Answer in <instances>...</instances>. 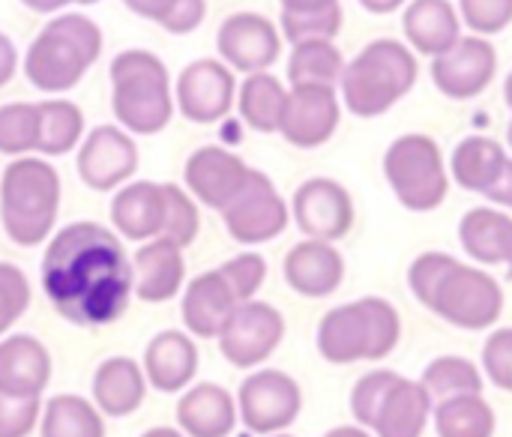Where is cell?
I'll return each mask as SVG.
<instances>
[{
  "label": "cell",
  "instance_id": "1f68e13d",
  "mask_svg": "<svg viewBox=\"0 0 512 437\" xmlns=\"http://www.w3.org/2000/svg\"><path fill=\"white\" fill-rule=\"evenodd\" d=\"M435 432L438 437H492L495 411L480 393L441 399L435 408Z\"/></svg>",
  "mask_w": 512,
  "mask_h": 437
},
{
  "label": "cell",
  "instance_id": "7dc6e473",
  "mask_svg": "<svg viewBox=\"0 0 512 437\" xmlns=\"http://www.w3.org/2000/svg\"><path fill=\"white\" fill-rule=\"evenodd\" d=\"M123 3H126L129 12H135V15L147 18V21H156V24H162V18L174 6V0H123Z\"/></svg>",
  "mask_w": 512,
  "mask_h": 437
},
{
  "label": "cell",
  "instance_id": "8d00e7d4",
  "mask_svg": "<svg viewBox=\"0 0 512 437\" xmlns=\"http://www.w3.org/2000/svg\"><path fill=\"white\" fill-rule=\"evenodd\" d=\"M39 150V102L0 105V153L27 156Z\"/></svg>",
  "mask_w": 512,
  "mask_h": 437
},
{
  "label": "cell",
  "instance_id": "9f6ffc18",
  "mask_svg": "<svg viewBox=\"0 0 512 437\" xmlns=\"http://www.w3.org/2000/svg\"><path fill=\"white\" fill-rule=\"evenodd\" d=\"M504 96H507V105L512 108V72L507 75V81H504Z\"/></svg>",
  "mask_w": 512,
  "mask_h": 437
},
{
  "label": "cell",
  "instance_id": "816d5d0a",
  "mask_svg": "<svg viewBox=\"0 0 512 437\" xmlns=\"http://www.w3.org/2000/svg\"><path fill=\"white\" fill-rule=\"evenodd\" d=\"M30 12H60V9H66L69 3H75V0H21Z\"/></svg>",
  "mask_w": 512,
  "mask_h": 437
},
{
  "label": "cell",
  "instance_id": "3957f363",
  "mask_svg": "<svg viewBox=\"0 0 512 437\" xmlns=\"http://www.w3.org/2000/svg\"><path fill=\"white\" fill-rule=\"evenodd\" d=\"M60 210V177L39 156H18L0 174V222L15 246L48 240Z\"/></svg>",
  "mask_w": 512,
  "mask_h": 437
},
{
  "label": "cell",
  "instance_id": "ee69618b",
  "mask_svg": "<svg viewBox=\"0 0 512 437\" xmlns=\"http://www.w3.org/2000/svg\"><path fill=\"white\" fill-rule=\"evenodd\" d=\"M393 381H396V372H387V369L369 372L357 381V387L351 393V414L363 429H372L375 411H378V405H381V399Z\"/></svg>",
  "mask_w": 512,
  "mask_h": 437
},
{
  "label": "cell",
  "instance_id": "52a82bcc",
  "mask_svg": "<svg viewBox=\"0 0 512 437\" xmlns=\"http://www.w3.org/2000/svg\"><path fill=\"white\" fill-rule=\"evenodd\" d=\"M417 300L462 330H489L504 312V291L501 285L480 267H468L453 255L444 258L441 270L432 276L426 291Z\"/></svg>",
  "mask_w": 512,
  "mask_h": 437
},
{
  "label": "cell",
  "instance_id": "ab89813d",
  "mask_svg": "<svg viewBox=\"0 0 512 437\" xmlns=\"http://www.w3.org/2000/svg\"><path fill=\"white\" fill-rule=\"evenodd\" d=\"M219 276L228 282V288L234 291L237 303H246L258 294V288L267 279V261L255 252H243L231 261H225L219 267Z\"/></svg>",
  "mask_w": 512,
  "mask_h": 437
},
{
  "label": "cell",
  "instance_id": "680465c9",
  "mask_svg": "<svg viewBox=\"0 0 512 437\" xmlns=\"http://www.w3.org/2000/svg\"><path fill=\"white\" fill-rule=\"evenodd\" d=\"M507 141H510V147H512V120H510V129H507Z\"/></svg>",
  "mask_w": 512,
  "mask_h": 437
},
{
  "label": "cell",
  "instance_id": "d6986e66",
  "mask_svg": "<svg viewBox=\"0 0 512 437\" xmlns=\"http://www.w3.org/2000/svg\"><path fill=\"white\" fill-rule=\"evenodd\" d=\"M345 279V258L327 240H303L285 255V282L300 297H330Z\"/></svg>",
  "mask_w": 512,
  "mask_h": 437
},
{
  "label": "cell",
  "instance_id": "4dcf8cb0",
  "mask_svg": "<svg viewBox=\"0 0 512 437\" xmlns=\"http://www.w3.org/2000/svg\"><path fill=\"white\" fill-rule=\"evenodd\" d=\"M285 84L264 72H249V78H243L240 84V117L246 120V126H252L255 132H279V117L285 108Z\"/></svg>",
  "mask_w": 512,
  "mask_h": 437
},
{
  "label": "cell",
  "instance_id": "4316f807",
  "mask_svg": "<svg viewBox=\"0 0 512 437\" xmlns=\"http://www.w3.org/2000/svg\"><path fill=\"white\" fill-rule=\"evenodd\" d=\"M402 27L411 48L426 57L444 54L462 36V18L450 0H411Z\"/></svg>",
  "mask_w": 512,
  "mask_h": 437
},
{
  "label": "cell",
  "instance_id": "b9f144b4",
  "mask_svg": "<svg viewBox=\"0 0 512 437\" xmlns=\"http://www.w3.org/2000/svg\"><path fill=\"white\" fill-rule=\"evenodd\" d=\"M27 306H30L27 276L15 264L0 261V336L24 315Z\"/></svg>",
  "mask_w": 512,
  "mask_h": 437
},
{
  "label": "cell",
  "instance_id": "ba28073f",
  "mask_svg": "<svg viewBox=\"0 0 512 437\" xmlns=\"http://www.w3.org/2000/svg\"><path fill=\"white\" fill-rule=\"evenodd\" d=\"M384 174L402 207L414 213H429L444 204L450 177L444 168L441 147L429 135H402L390 144L384 156Z\"/></svg>",
  "mask_w": 512,
  "mask_h": 437
},
{
  "label": "cell",
  "instance_id": "4fadbf2b",
  "mask_svg": "<svg viewBox=\"0 0 512 437\" xmlns=\"http://www.w3.org/2000/svg\"><path fill=\"white\" fill-rule=\"evenodd\" d=\"M234 96H237L234 69L222 60L204 57L180 72L174 105L192 123H216L228 117Z\"/></svg>",
  "mask_w": 512,
  "mask_h": 437
},
{
  "label": "cell",
  "instance_id": "6da1fadb",
  "mask_svg": "<svg viewBox=\"0 0 512 437\" xmlns=\"http://www.w3.org/2000/svg\"><path fill=\"white\" fill-rule=\"evenodd\" d=\"M42 288L66 321L105 327L126 312L135 270L114 231L96 222H72L45 249Z\"/></svg>",
  "mask_w": 512,
  "mask_h": 437
},
{
  "label": "cell",
  "instance_id": "e575fe53",
  "mask_svg": "<svg viewBox=\"0 0 512 437\" xmlns=\"http://www.w3.org/2000/svg\"><path fill=\"white\" fill-rule=\"evenodd\" d=\"M84 135V114L75 102H39V153L63 156L78 147Z\"/></svg>",
  "mask_w": 512,
  "mask_h": 437
},
{
  "label": "cell",
  "instance_id": "44dd1931",
  "mask_svg": "<svg viewBox=\"0 0 512 437\" xmlns=\"http://www.w3.org/2000/svg\"><path fill=\"white\" fill-rule=\"evenodd\" d=\"M132 270H135V294L144 303H165L177 297V291L183 288L186 279L183 249L165 237H153L135 252Z\"/></svg>",
  "mask_w": 512,
  "mask_h": 437
},
{
  "label": "cell",
  "instance_id": "30bf717a",
  "mask_svg": "<svg viewBox=\"0 0 512 437\" xmlns=\"http://www.w3.org/2000/svg\"><path fill=\"white\" fill-rule=\"evenodd\" d=\"M228 234L243 246L276 240L288 228V204L276 192L273 180L261 171H249L237 198L222 210Z\"/></svg>",
  "mask_w": 512,
  "mask_h": 437
},
{
  "label": "cell",
  "instance_id": "f6af8a7d",
  "mask_svg": "<svg viewBox=\"0 0 512 437\" xmlns=\"http://www.w3.org/2000/svg\"><path fill=\"white\" fill-rule=\"evenodd\" d=\"M483 366L498 390H512V327L495 330L483 345Z\"/></svg>",
  "mask_w": 512,
  "mask_h": 437
},
{
  "label": "cell",
  "instance_id": "74e56055",
  "mask_svg": "<svg viewBox=\"0 0 512 437\" xmlns=\"http://www.w3.org/2000/svg\"><path fill=\"white\" fill-rule=\"evenodd\" d=\"M165 192V219H162V234L165 240L177 243L180 249L192 246L198 231H201V216L195 201L189 198L186 189H180L177 183H162Z\"/></svg>",
  "mask_w": 512,
  "mask_h": 437
},
{
  "label": "cell",
  "instance_id": "ffe728a7",
  "mask_svg": "<svg viewBox=\"0 0 512 437\" xmlns=\"http://www.w3.org/2000/svg\"><path fill=\"white\" fill-rule=\"evenodd\" d=\"M51 381L48 348L27 333L0 339V393L9 396H39Z\"/></svg>",
  "mask_w": 512,
  "mask_h": 437
},
{
  "label": "cell",
  "instance_id": "83f0119b",
  "mask_svg": "<svg viewBox=\"0 0 512 437\" xmlns=\"http://www.w3.org/2000/svg\"><path fill=\"white\" fill-rule=\"evenodd\" d=\"M459 240L477 264H507L512 279V216L492 207H474L459 222Z\"/></svg>",
  "mask_w": 512,
  "mask_h": 437
},
{
  "label": "cell",
  "instance_id": "7bdbcfd3",
  "mask_svg": "<svg viewBox=\"0 0 512 437\" xmlns=\"http://www.w3.org/2000/svg\"><path fill=\"white\" fill-rule=\"evenodd\" d=\"M39 396H9L0 393V437H27L39 423Z\"/></svg>",
  "mask_w": 512,
  "mask_h": 437
},
{
  "label": "cell",
  "instance_id": "91938a15",
  "mask_svg": "<svg viewBox=\"0 0 512 437\" xmlns=\"http://www.w3.org/2000/svg\"><path fill=\"white\" fill-rule=\"evenodd\" d=\"M270 437H291V435H270Z\"/></svg>",
  "mask_w": 512,
  "mask_h": 437
},
{
  "label": "cell",
  "instance_id": "f5cc1de1",
  "mask_svg": "<svg viewBox=\"0 0 512 437\" xmlns=\"http://www.w3.org/2000/svg\"><path fill=\"white\" fill-rule=\"evenodd\" d=\"M360 3L375 15H387V12H396L399 6H405V0H360Z\"/></svg>",
  "mask_w": 512,
  "mask_h": 437
},
{
  "label": "cell",
  "instance_id": "7a4b0ae2",
  "mask_svg": "<svg viewBox=\"0 0 512 437\" xmlns=\"http://www.w3.org/2000/svg\"><path fill=\"white\" fill-rule=\"evenodd\" d=\"M102 54V30L81 12L51 18L24 54V75L36 90L63 93L75 87Z\"/></svg>",
  "mask_w": 512,
  "mask_h": 437
},
{
  "label": "cell",
  "instance_id": "bcb514c9",
  "mask_svg": "<svg viewBox=\"0 0 512 437\" xmlns=\"http://www.w3.org/2000/svg\"><path fill=\"white\" fill-rule=\"evenodd\" d=\"M207 15V0H174L171 12L162 18V30L174 33V36H183V33H192L201 27Z\"/></svg>",
  "mask_w": 512,
  "mask_h": 437
},
{
  "label": "cell",
  "instance_id": "d4e9b609",
  "mask_svg": "<svg viewBox=\"0 0 512 437\" xmlns=\"http://www.w3.org/2000/svg\"><path fill=\"white\" fill-rule=\"evenodd\" d=\"M165 219V192L162 183L138 180L123 186L111 201V222L120 237L144 243L162 234Z\"/></svg>",
  "mask_w": 512,
  "mask_h": 437
},
{
  "label": "cell",
  "instance_id": "2e32d148",
  "mask_svg": "<svg viewBox=\"0 0 512 437\" xmlns=\"http://www.w3.org/2000/svg\"><path fill=\"white\" fill-rule=\"evenodd\" d=\"M216 51L222 63L237 72H264L282 54V36L276 24L258 12H234L216 33Z\"/></svg>",
  "mask_w": 512,
  "mask_h": 437
},
{
  "label": "cell",
  "instance_id": "94428289",
  "mask_svg": "<svg viewBox=\"0 0 512 437\" xmlns=\"http://www.w3.org/2000/svg\"><path fill=\"white\" fill-rule=\"evenodd\" d=\"M180 437H183V435H180Z\"/></svg>",
  "mask_w": 512,
  "mask_h": 437
},
{
  "label": "cell",
  "instance_id": "ac0fdd59",
  "mask_svg": "<svg viewBox=\"0 0 512 437\" xmlns=\"http://www.w3.org/2000/svg\"><path fill=\"white\" fill-rule=\"evenodd\" d=\"M249 171L252 168L237 153L207 144V147H198L186 159L183 180H186V189L192 192V198H198L204 207H213L222 213L243 189Z\"/></svg>",
  "mask_w": 512,
  "mask_h": 437
},
{
  "label": "cell",
  "instance_id": "f1b7e54d",
  "mask_svg": "<svg viewBox=\"0 0 512 437\" xmlns=\"http://www.w3.org/2000/svg\"><path fill=\"white\" fill-rule=\"evenodd\" d=\"M147 396L144 369L129 357H108L93 375V402L108 417H129Z\"/></svg>",
  "mask_w": 512,
  "mask_h": 437
},
{
  "label": "cell",
  "instance_id": "7c38bea8",
  "mask_svg": "<svg viewBox=\"0 0 512 437\" xmlns=\"http://www.w3.org/2000/svg\"><path fill=\"white\" fill-rule=\"evenodd\" d=\"M339 117H342V105L336 99V87L294 84L285 96L279 132L288 144L300 150H315L333 138Z\"/></svg>",
  "mask_w": 512,
  "mask_h": 437
},
{
  "label": "cell",
  "instance_id": "681fc988",
  "mask_svg": "<svg viewBox=\"0 0 512 437\" xmlns=\"http://www.w3.org/2000/svg\"><path fill=\"white\" fill-rule=\"evenodd\" d=\"M15 69H18V48L6 33H0V87L12 81Z\"/></svg>",
  "mask_w": 512,
  "mask_h": 437
},
{
  "label": "cell",
  "instance_id": "9c48e42d",
  "mask_svg": "<svg viewBox=\"0 0 512 437\" xmlns=\"http://www.w3.org/2000/svg\"><path fill=\"white\" fill-rule=\"evenodd\" d=\"M300 408H303L300 384L279 369H261L249 375L237 393L240 423L255 435L285 432L300 417Z\"/></svg>",
  "mask_w": 512,
  "mask_h": 437
},
{
  "label": "cell",
  "instance_id": "c3c4849f",
  "mask_svg": "<svg viewBox=\"0 0 512 437\" xmlns=\"http://www.w3.org/2000/svg\"><path fill=\"white\" fill-rule=\"evenodd\" d=\"M486 198H489L492 204H501V207H510L512 210V159H507L504 171H501L498 180L489 186Z\"/></svg>",
  "mask_w": 512,
  "mask_h": 437
},
{
  "label": "cell",
  "instance_id": "f546056e",
  "mask_svg": "<svg viewBox=\"0 0 512 437\" xmlns=\"http://www.w3.org/2000/svg\"><path fill=\"white\" fill-rule=\"evenodd\" d=\"M507 159L510 156L498 141H492L486 135H471V138L459 141V147L453 150L450 171H453V177H456V183L462 189L486 195L489 186L504 171Z\"/></svg>",
  "mask_w": 512,
  "mask_h": 437
},
{
  "label": "cell",
  "instance_id": "8992f818",
  "mask_svg": "<svg viewBox=\"0 0 512 437\" xmlns=\"http://www.w3.org/2000/svg\"><path fill=\"white\" fill-rule=\"evenodd\" d=\"M417 54L399 39L369 42L342 72V99L357 117H381L411 93Z\"/></svg>",
  "mask_w": 512,
  "mask_h": 437
},
{
  "label": "cell",
  "instance_id": "5b68a950",
  "mask_svg": "<svg viewBox=\"0 0 512 437\" xmlns=\"http://www.w3.org/2000/svg\"><path fill=\"white\" fill-rule=\"evenodd\" d=\"M402 336L399 312L384 297H363L330 309L318 324V351L333 366L384 360Z\"/></svg>",
  "mask_w": 512,
  "mask_h": 437
},
{
  "label": "cell",
  "instance_id": "f35d334b",
  "mask_svg": "<svg viewBox=\"0 0 512 437\" xmlns=\"http://www.w3.org/2000/svg\"><path fill=\"white\" fill-rule=\"evenodd\" d=\"M342 30V6H327L315 12H282V33L291 45L309 39H336Z\"/></svg>",
  "mask_w": 512,
  "mask_h": 437
},
{
  "label": "cell",
  "instance_id": "9a60e30c",
  "mask_svg": "<svg viewBox=\"0 0 512 437\" xmlns=\"http://www.w3.org/2000/svg\"><path fill=\"white\" fill-rule=\"evenodd\" d=\"M291 213L297 228L309 240H342L354 225V201L348 189L330 177L306 180L291 201Z\"/></svg>",
  "mask_w": 512,
  "mask_h": 437
},
{
  "label": "cell",
  "instance_id": "603a6c76",
  "mask_svg": "<svg viewBox=\"0 0 512 437\" xmlns=\"http://www.w3.org/2000/svg\"><path fill=\"white\" fill-rule=\"evenodd\" d=\"M198 375V348L180 330L156 333L144 351V378L159 393H180Z\"/></svg>",
  "mask_w": 512,
  "mask_h": 437
},
{
  "label": "cell",
  "instance_id": "d6a6232c",
  "mask_svg": "<svg viewBox=\"0 0 512 437\" xmlns=\"http://www.w3.org/2000/svg\"><path fill=\"white\" fill-rule=\"evenodd\" d=\"M42 437H105L102 411L81 396H54L42 405Z\"/></svg>",
  "mask_w": 512,
  "mask_h": 437
},
{
  "label": "cell",
  "instance_id": "6f0895ef",
  "mask_svg": "<svg viewBox=\"0 0 512 437\" xmlns=\"http://www.w3.org/2000/svg\"><path fill=\"white\" fill-rule=\"evenodd\" d=\"M75 3H81V6H90V3H99V0H75Z\"/></svg>",
  "mask_w": 512,
  "mask_h": 437
},
{
  "label": "cell",
  "instance_id": "484cf974",
  "mask_svg": "<svg viewBox=\"0 0 512 437\" xmlns=\"http://www.w3.org/2000/svg\"><path fill=\"white\" fill-rule=\"evenodd\" d=\"M177 423L189 437H228L237 426V402L219 384H195L177 402Z\"/></svg>",
  "mask_w": 512,
  "mask_h": 437
},
{
  "label": "cell",
  "instance_id": "8fae6325",
  "mask_svg": "<svg viewBox=\"0 0 512 437\" xmlns=\"http://www.w3.org/2000/svg\"><path fill=\"white\" fill-rule=\"evenodd\" d=\"M285 318L276 306L261 300L240 303L219 333L222 357L237 369H255L282 345Z\"/></svg>",
  "mask_w": 512,
  "mask_h": 437
},
{
  "label": "cell",
  "instance_id": "f907efd6",
  "mask_svg": "<svg viewBox=\"0 0 512 437\" xmlns=\"http://www.w3.org/2000/svg\"><path fill=\"white\" fill-rule=\"evenodd\" d=\"M282 12H315V9H327L336 6L339 0H279Z\"/></svg>",
  "mask_w": 512,
  "mask_h": 437
},
{
  "label": "cell",
  "instance_id": "d590c367",
  "mask_svg": "<svg viewBox=\"0 0 512 437\" xmlns=\"http://www.w3.org/2000/svg\"><path fill=\"white\" fill-rule=\"evenodd\" d=\"M423 387L435 399L465 396V393H483V375L471 360L462 357H438L423 372Z\"/></svg>",
  "mask_w": 512,
  "mask_h": 437
},
{
  "label": "cell",
  "instance_id": "60d3db41",
  "mask_svg": "<svg viewBox=\"0 0 512 437\" xmlns=\"http://www.w3.org/2000/svg\"><path fill=\"white\" fill-rule=\"evenodd\" d=\"M459 18L477 36H495L512 24V0H459Z\"/></svg>",
  "mask_w": 512,
  "mask_h": 437
},
{
  "label": "cell",
  "instance_id": "5bb4252c",
  "mask_svg": "<svg viewBox=\"0 0 512 437\" xmlns=\"http://www.w3.org/2000/svg\"><path fill=\"white\" fill-rule=\"evenodd\" d=\"M498 72V51L486 36H459L444 54L432 60L435 87L450 99L480 96Z\"/></svg>",
  "mask_w": 512,
  "mask_h": 437
},
{
  "label": "cell",
  "instance_id": "277c9868",
  "mask_svg": "<svg viewBox=\"0 0 512 437\" xmlns=\"http://www.w3.org/2000/svg\"><path fill=\"white\" fill-rule=\"evenodd\" d=\"M111 111L132 135H159L171 123L168 66L153 51L129 48L111 60Z\"/></svg>",
  "mask_w": 512,
  "mask_h": 437
},
{
  "label": "cell",
  "instance_id": "e0dca14e",
  "mask_svg": "<svg viewBox=\"0 0 512 437\" xmlns=\"http://www.w3.org/2000/svg\"><path fill=\"white\" fill-rule=\"evenodd\" d=\"M138 168V147L123 126L102 123L78 147V177L96 189L111 192Z\"/></svg>",
  "mask_w": 512,
  "mask_h": 437
},
{
  "label": "cell",
  "instance_id": "cb8c5ba5",
  "mask_svg": "<svg viewBox=\"0 0 512 437\" xmlns=\"http://www.w3.org/2000/svg\"><path fill=\"white\" fill-rule=\"evenodd\" d=\"M429 414H432L429 390L417 381L396 375V381L387 387L375 411L372 432L378 437H423Z\"/></svg>",
  "mask_w": 512,
  "mask_h": 437
},
{
  "label": "cell",
  "instance_id": "7402d4cb",
  "mask_svg": "<svg viewBox=\"0 0 512 437\" xmlns=\"http://www.w3.org/2000/svg\"><path fill=\"white\" fill-rule=\"evenodd\" d=\"M237 306L240 303L234 291L228 288V282L219 276V270H207L195 276L183 294V303H180L183 327L198 339H219L225 321L231 318Z\"/></svg>",
  "mask_w": 512,
  "mask_h": 437
},
{
  "label": "cell",
  "instance_id": "db71d44e",
  "mask_svg": "<svg viewBox=\"0 0 512 437\" xmlns=\"http://www.w3.org/2000/svg\"><path fill=\"white\" fill-rule=\"evenodd\" d=\"M324 437H372V435H369V432H363V429H357V426H339V429L327 432Z\"/></svg>",
  "mask_w": 512,
  "mask_h": 437
},
{
  "label": "cell",
  "instance_id": "836d02e7",
  "mask_svg": "<svg viewBox=\"0 0 512 437\" xmlns=\"http://www.w3.org/2000/svg\"><path fill=\"white\" fill-rule=\"evenodd\" d=\"M342 72H345V57L333 45V39L297 42L291 57H288L291 87L294 84H330V87H336Z\"/></svg>",
  "mask_w": 512,
  "mask_h": 437
},
{
  "label": "cell",
  "instance_id": "11a10c76",
  "mask_svg": "<svg viewBox=\"0 0 512 437\" xmlns=\"http://www.w3.org/2000/svg\"><path fill=\"white\" fill-rule=\"evenodd\" d=\"M141 437H180V432H174V429H150Z\"/></svg>",
  "mask_w": 512,
  "mask_h": 437
}]
</instances>
